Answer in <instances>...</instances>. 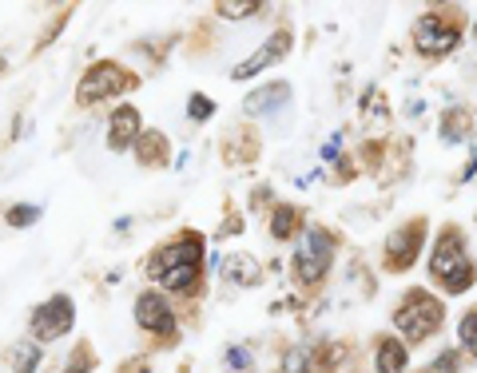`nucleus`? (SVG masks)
I'll return each mask as SVG.
<instances>
[{
	"label": "nucleus",
	"instance_id": "1",
	"mask_svg": "<svg viewBox=\"0 0 477 373\" xmlns=\"http://www.w3.org/2000/svg\"><path fill=\"white\" fill-rule=\"evenodd\" d=\"M199 267H203V238L183 235L147 258V278L167 290H191V282L199 278Z\"/></svg>",
	"mask_w": 477,
	"mask_h": 373
},
{
	"label": "nucleus",
	"instance_id": "2",
	"mask_svg": "<svg viewBox=\"0 0 477 373\" xmlns=\"http://www.w3.org/2000/svg\"><path fill=\"white\" fill-rule=\"evenodd\" d=\"M430 270L450 294H462V290L473 287V267L465 262V247H462V238L453 235V230H446V235L438 238L433 258H430Z\"/></svg>",
	"mask_w": 477,
	"mask_h": 373
},
{
	"label": "nucleus",
	"instance_id": "3",
	"mask_svg": "<svg viewBox=\"0 0 477 373\" xmlns=\"http://www.w3.org/2000/svg\"><path fill=\"white\" fill-rule=\"evenodd\" d=\"M394 322H398V330H402L410 342H421V338H430L441 326V302L430 298L426 290H410L402 298V306H398Z\"/></svg>",
	"mask_w": 477,
	"mask_h": 373
},
{
	"label": "nucleus",
	"instance_id": "4",
	"mask_svg": "<svg viewBox=\"0 0 477 373\" xmlns=\"http://www.w3.org/2000/svg\"><path fill=\"white\" fill-rule=\"evenodd\" d=\"M127 87H136V76L124 72V68H119V64H112V60H100V64H92L88 76L80 80V92H76V100H80V104H100V100H107V96L127 92Z\"/></svg>",
	"mask_w": 477,
	"mask_h": 373
},
{
	"label": "nucleus",
	"instance_id": "5",
	"mask_svg": "<svg viewBox=\"0 0 477 373\" xmlns=\"http://www.w3.org/2000/svg\"><path fill=\"white\" fill-rule=\"evenodd\" d=\"M330 258H334V238L327 235V230L314 227L310 235L302 238V247H299V255H295V274H299V282H319L322 274H327Z\"/></svg>",
	"mask_w": 477,
	"mask_h": 373
},
{
	"label": "nucleus",
	"instance_id": "6",
	"mask_svg": "<svg viewBox=\"0 0 477 373\" xmlns=\"http://www.w3.org/2000/svg\"><path fill=\"white\" fill-rule=\"evenodd\" d=\"M72 318H76L72 298L68 294H56V298H48L36 314H32V334H36L40 342H56V338H64L72 330Z\"/></svg>",
	"mask_w": 477,
	"mask_h": 373
},
{
	"label": "nucleus",
	"instance_id": "7",
	"mask_svg": "<svg viewBox=\"0 0 477 373\" xmlns=\"http://www.w3.org/2000/svg\"><path fill=\"white\" fill-rule=\"evenodd\" d=\"M458 36H462V25L458 20H441V16H421L418 20V28H414V44L426 56H446V52L458 44Z\"/></svg>",
	"mask_w": 477,
	"mask_h": 373
},
{
	"label": "nucleus",
	"instance_id": "8",
	"mask_svg": "<svg viewBox=\"0 0 477 373\" xmlns=\"http://www.w3.org/2000/svg\"><path fill=\"white\" fill-rule=\"evenodd\" d=\"M136 322L151 334H176V314L159 294H139L136 298Z\"/></svg>",
	"mask_w": 477,
	"mask_h": 373
},
{
	"label": "nucleus",
	"instance_id": "9",
	"mask_svg": "<svg viewBox=\"0 0 477 373\" xmlns=\"http://www.w3.org/2000/svg\"><path fill=\"white\" fill-rule=\"evenodd\" d=\"M287 48H290V32H275V40H267L263 44V52H255L251 60H243V64H235V72H231V80H247V76H255V72H263L267 64H275V60H283L287 56Z\"/></svg>",
	"mask_w": 477,
	"mask_h": 373
},
{
	"label": "nucleus",
	"instance_id": "10",
	"mask_svg": "<svg viewBox=\"0 0 477 373\" xmlns=\"http://www.w3.org/2000/svg\"><path fill=\"white\" fill-rule=\"evenodd\" d=\"M418 247H421V223H410L406 230H398V235L390 238V247H386V267H390V270H406L410 262H414Z\"/></svg>",
	"mask_w": 477,
	"mask_h": 373
},
{
	"label": "nucleus",
	"instance_id": "11",
	"mask_svg": "<svg viewBox=\"0 0 477 373\" xmlns=\"http://www.w3.org/2000/svg\"><path fill=\"white\" fill-rule=\"evenodd\" d=\"M139 136V112L136 107H116L112 124H107V147L112 151H127Z\"/></svg>",
	"mask_w": 477,
	"mask_h": 373
},
{
	"label": "nucleus",
	"instance_id": "12",
	"mask_svg": "<svg viewBox=\"0 0 477 373\" xmlns=\"http://www.w3.org/2000/svg\"><path fill=\"white\" fill-rule=\"evenodd\" d=\"M287 100H290V87L287 84H275V87H259V92H251L243 107L251 116H263V112H270V107H283Z\"/></svg>",
	"mask_w": 477,
	"mask_h": 373
},
{
	"label": "nucleus",
	"instance_id": "13",
	"mask_svg": "<svg viewBox=\"0 0 477 373\" xmlns=\"http://www.w3.org/2000/svg\"><path fill=\"white\" fill-rule=\"evenodd\" d=\"M223 270H227V278L238 282V287H255L263 274H259V262L251 255H227L223 258Z\"/></svg>",
	"mask_w": 477,
	"mask_h": 373
},
{
	"label": "nucleus",
	"instance_id": "14",
	"mask_svg": "<svg viewBox=\"0 0 477 373\" xmlns=\"http://www.w3.org/2000/svg\"><path fill=\"white\" fill-rule=\"evenodd\" d=\"M402 369H406V349L394 338H382L378 342V373H402Z\"/></svg>",
	"mask_w": 477,
	"mask_h": 373
},
{
	"label": "nucleus",
	"instance_id": "15",
	"mask_svg": "<svg viewBox=\"0 0 477 373\" xmlns=\"http://www.w3.org/2000/svg\"><path fill=\"white\" fill-rule=\"evenodd\" d=\"M299 223H302V215L295 211V207H275V218H270V235H275V238H290Z\"/></svg>",
	"mask_w": 477,
	"mask_h": 373
},
{
	"label": "nucleus",
	"instance_id": "16",
	"mask_svg": "<svg viewBox=\"0 0 477 373\" xmlns=\"http://www.w3.org/2000/svg\"><path fill=\"white\" fill-rule=\"evenodd\" d=\"M144 144L147 147H139V163H164L167 159V144H164V136H159V131H147Z\"/></svg>",
	"mask_w": 477,
	"mask_h": 373
},
{
	"label": "nucleus",
	"instance_id": "17",
	"mask_svg": "<svg viewBox=\"0 0 477 373\" xmlns=\"http://www.w3.org/2000/svg\"><path fill=\"white\" fill-rule=\"evenodd\" d=\"M458 334H462V346H465V349H470V354H477V310L462 318V326H458Z\"/></svg>",
	"mask_w": 477,
	"mask_h": 373
},
{
	"label": "nucleus",
	"instance_id": "18",
	"mask_svg": "<svg viewBox=\"0 0 477 373\" xmlns=\"http://www.w3.org/2000/svg\"><path fill=\"white\" fill-rule=\"evenodd\" d=\"M13 361H20V373H36V366H40V354H36V346H16V354H13Z\"/></svg>",
	"mask_w": 477,
	"mask_h": 373
},
{
	"label": "nucleus",
	"instance_id": "19",
	"mask_svg": "<svg viewBox=\"0 0 477 373\" xmlns=\"http://www.w3.org/2000/svg\"><path fill=\"white\" fill-rule=\"evenodd\" d=\"M219 16H231V20H238V16H247V13H263V5H219L215 8Z\"/></svg>",
	"mask_w": 477,
	"mask_h": 373
},
{
	"label": "nucleus",
	"instance_id": "20",
	"mask_svg": "<svg viewBox=\"0 0 477 373\" xmlns=\"http://www.w3.org/2000/svg\"><path fill=\"white\" fill-rule=\"evenodd\" d=\"M88 369H92V349H88V346H80V349L72 354L68 373H88Z\"/></svg>",
	"mask_w": 477,
	"mask_h": 373
},
{
	"label": "nucleus",
	"instance_id": "21",
	"mask_svg": "<svg viewBox=\"0 0 477 373\" xmlns=\"http://www.w3.org/2000/svg\"><path fill=\"white\" fill-rule=\"evenodd\" d=\"M36 207H20V211H8V223L13 227H28V223H36Z\"/></svg>",
	"mask_w": 477,
	"mask_h": 373
},
{
	"label": "nucleus",
	"instance_id": "22",
	"mask_svg": "<svg viewBox=\"0 0 477 373\" xmlns=\"http://www.w3.org/2000/svg\"><path fill=\"white\" fill-rule=\"evenodd\" d=\"M215 112L211 100H203V96H191V119H208Z\"/></svg>",
	"mask_w": 477,
	"mask_h": 373
},
{
	"label": "nucleus",
	"instance_id": "23",
	"mask_svg": "<svg viewBox=\"0 0 477 373\" xmlns=\"http://www.w3.org/2000/svg\"><path fill=\"white\" fill-rule=\"evenodd\" d=\"M227 361H231V369H238V373L251 369V354H247V349H231V354H227Z\"/></svg>",
	"mask_w": 477,
	"mask_h": 373
}]
</instances>
